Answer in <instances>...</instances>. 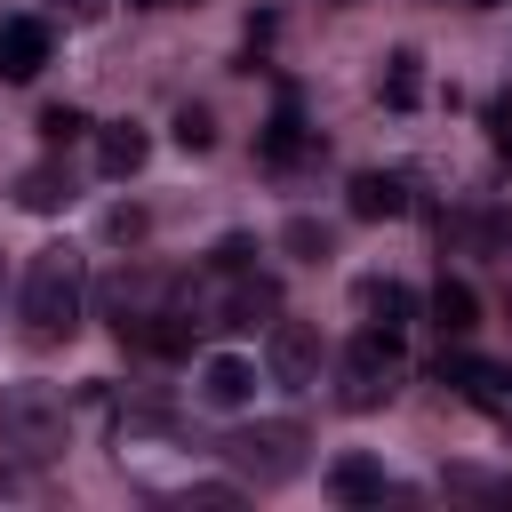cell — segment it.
Instances as JSON below:
<instances>
[{"instance_id":"1","label":"cell","mask_w":512,"mask_h":512,"mask_svg":"<svg viewBox=\"0 0 512 512\" xmlns=\"http://www.w3.org/2000/svg\"><path fill=\"white\" fill-rule=\"evenodd\" d=\"M80 304H88V264H80V248H40L32 264H24V296H16V312H24V336L32 344H64L72 328H80Z\"/></svg>"},{"instance_id":"2","label":"cell","mask_w":512,"mask_h":512,"mask_svg":"<svg viewBox=\"0 0 512 512\" xmlns=\"http://www.w3.org/2000/svg\"><path fill=\"white\" fill-rule=\"evenodd\" d=\"M400 376H408V360H400V328H360L352 344H344V360H336V400L344 408H384L392 392H400Z\"/></svg>"},{"instance_id":"3","label":"cell","mask_w":512,"mask_h":512,"mask_svg":"<svg viewBox=\"0 0 512 512\" xmlns=\"http://www.w3.org/2000/svg\"><path fill=\"white\" fill-rule=\"evenodd\" d=\"M0 440L16 456H64V392L48 384H8L0 392Z\"/></svg>"},{"instance_id":"4","label":"cell","mask_w":512,"mask_h":512,"mask_svg":"<svg viewBox=\"0 0 512 512\" xmlns=\"http://www.w3.org/2000/svg\"><path fill=\"white\" fill-rule=\"evenodd\" d=\"M224 456H232L256 488H272V480H296V472H304V432H296V424H248V432L224 440Z\"/></svg>"},{"instance_id":"5","label":"cell","mask_w":512,"mask_h":512,"mask_svg":"<svg viewBox=\"0 0 512 512\" xmlns=\"http://www.w3.org/2000/svg\"><path fill=\"white\" fill-rule=\"evenodd\" d=\"M264 376H272L280 392H312V384H320V336H312L304 320H272V336H264Z\"/></svg>"},{"instance_id":"6","label":"cell","mask_w":512,"mask_h":512,"mask_svg":"<svg viewBox=\"0 0 512 512\" xmlns=\"http://www.w3.org/2000/svg\"><path fill=\"white\" fill-rule=\"evenodd\" d=\"M440 384H456L464 400H480L488 416H512V368L472 360V352H440Z\"/></svg>"},{"instance_id":"7","label":"cell","mask_w":512,"mask_h":512,"mask_svg":"<svg viewBox=\"0 0 512 512\" xmlns=\"http://www.w3.org/2000/svg\"><path fill=\"white\" fill-rule=\"evenodd\" d=\"M272 320H280V280L272 272H232V296H224L216 328H272Z\"/></svg>"},{"instance_id":"8","label":"cell","mask_w":512,"mask_h":512,"mask_svg":"<svg viewBox=\"0 0 512 512\" xmlns=\"http://www.w3.org/2000/svg\"><path fill=\"white\" fill-rule=\"evenodd\" d=\"M200 400H208V408H224V416H240V408L256 400V360H240V352H216V360L200 368Z\"/></svg>"},{"instance_id":"9","label":"cell","mask_w":512,"mask_h":512,"mask_svg":"<svg viewBox=\"0 0 512 512\" xmlns=\"http://www.w3.org/2000/svg\"><path fill=\"white\" fill-rule=\"evenodd\" d=\"M40 64H48V24L40 16H8L0 24V72L8 80H40Z\"/></svg>"},{"instance_id":"10","label":"cell","mask_w":512,"mask_h":512,"mask_svg":"<svg viewBox=\"0 0 512 512\" xmlns=\"http://www.w3.org/2000/svg\"><path fill=\"white\" fill-rule=\"evenodd\" d=\"M144 152H152V136H144L136 120H112V128H96V168H104L112 184H128V176L144 168Z\"/></svg>"},{"instance_id":"11","label":"cell","mask_w":512,"mask_h":512,"mask_svg":"<svg viewBox=\"0 0 512 512\" xmlns=\"http://www.w3.org/2000/svg\"><path fill=\"white\" fill-rule=\"evenodd\" d=\"M344 208H352L360 224H384V216H400V208H408V184H400V176H384V168H360V176H352V192H344Z\"/></svg>"},{"instance_id":"12","label":"cell","mask_w":512,"mask_h":512,"mask_svg":"<svg viewBox=\"0 0 512 512\" xmlns=\"http://www.w3.org/2000/svg\"><path fill=\"white\" fill-rule=\"evenodd\" d=\"M352 304H360L376 328H408V320H416V296H408L400 280H360V288H352Z\"/></svg>"},{"instance_id":"13","label":"cell","mask_w":512,"mask_h":512,"mask_svg":"<svg viewBox=\"0 0 512 512\" xmlns=\"http://www.w3.org/2000/svg\"><path fill=\"white\" fill-rule=\"evenodd\" d=\"M432 328H440V336H472V328H480L472 280H440V288H432Z\"/></svg>"},{"instance_id":"14","label":"cell","mask_w":512,"mask_h":512,"mask_svg":"<svg viewBox=\"0 0 512 512\" xmlns=\"http://www.w3.org/2000/svg\"><path fill=\"white\" fill-rule=\"evenodd\" d=\"M256 152H264L272 168H288V160L304 152V112H296V96H280V104H272V120H264V144H256Z\"/></svg>"},{"instance_id":"15","label":"cell","mask_w":512,"mask_h":512,"mask_svg":"<svg viewBox=\"0 0 512 512\" xmlns=\"http://www.w3.org/2000/svg\"><path fill=\"white\" fill-rule=\"evenodd\" d=\"M16 208H32V216L72 208V176H64V168H24V176H16Z\"/></svg>"},{"instance_id":"16","label":"cell","mask_w":512,"mask_h":512,"mask_svg":"<svg viewBox=\"0 0 512 512\" xmlns=\"http://www.w3.org/2000/svg\"><path fill=\"white\" fill-rule=\"evenodd\" d=\"M328 496H336V504H376V496H384V472H376L368 456H336V464H328Z\"/></svg>"},{"instance_id":"17","label":"cell","mask_w":512,"mask_h":512,"mask_svg":"<svg viewBox=\"0 0 512 512\" xmlns=\"http://www.w3.org/2000/svg\"><path fill=\"white\" fill-rule=\"evenodd\" d=\"M376 96H384L392 112H408V104L424 96V64H416V48H392V56H384V80H376Z\"/></svg>"},{"instance_id":"18","label":"cell","mask_w":512,"mask_h":512,"mask_svg":"<svg viewBox=\"0 0 512 512\" xmlns=\"http://www.w3.org/2000/svg\"><path fill=\"white\" fill-rule=\"evenodd\" d=\"M280 248H288V256H304V264H320V256H328V224H312V216H288Z\"/></svg>"},{"instance_id":"19","label":"cell","mask_w":512,"mask_h":512,"mask_svg":"<svg viewBox=\"0 0 512 512\" xmlns=\"http://www.w3.org/2000/svg\"><path fill=\"white\" fill-rule=\"evenodd\" d=\"M40 136H48V144H80V136H88V112H80V104H48V112H40Z\"/></svg>"},{"instance_id":"20","label":"cell","mask_w":512,"mask_h":512,"mask_svg":"<svg viewBox=\"0 0 512 512\" xmlns=\"http://www.w3.org/2000/svg\"><path fill=\"white\" fill-rule=\"evenodd\" d=\"M176 144H184V152H208V144H216L208 104H176Z\"/></svg>"},{"instance_id":"21","label":"cell","mask_w":512,"mask_h":512,"mask_svg":"<svg viewBox=\"0 0 512 512\" xmlns=\"http://www.w3.org/2000/svg\"><path fill=\"white\" fill-rule=\"evenodd\" d=\"M104 232H112L120 248H128V240H144V208H112V216H104Z\"/></svg>"},{"instance_id":"22","label":"cell","mask_w":512,"mask_h":512,"mask_svg":"<svg viewBox=\"0 0 512 512\" xmlns=\"http://www.w3.org/2000/svg\"><path fill=\"white\" fill-rule=\"evenodd\" d=\"M208 264H216L224 280H232V272H248V240H240V232H232V240H216V256H208Z\"/></svg>"},{"instance_id":"23","label":"cell","mask_w":512,"mask_h":512,"mask_svg":"<svg viewBox=\"0 0 512 512\" xmlns=\"http://www.w3.org/2000/svg\"><path fill=\"white\" fill-rule=\"evenodd\" d=\"M64 8H72V16H96V8H104V0H64Z\"/></svg>"},{"instance_id":"24","label":"cell","mask_w":512,"mask_h":512,"mask_svg":"<svg viewBox=\"0 0 512 512\" xmlns=\"http://www.w3.org/2000/svg\"><path fill=\"white\" fill-rule=\"evenodd\" d=\"M464 8H512V0H464Z\"/></svg>"},{"instance_id":"25","label":"cell","mask_w":512,"mask_h":512,"mask_svg":"<svg viewBox=\"0 0 512 512\" xmlns=\"http://www.w3.org/2000/svg\"><path fill=\"white\" fill-rule=\"evenodd\" d=\"M128 8H160V0H128Z\"/></svg>"}]
</instances>
